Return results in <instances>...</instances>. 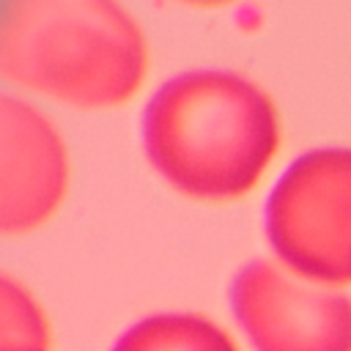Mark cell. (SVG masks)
Segmentation results:
<instances>
[{
  "instance_id": "6da1fadb",
  "label": "cell",
  "mask_w": 351,
  "mask_h": 351,
  "mask_svg": "<svg viewBox=\"0 0 351 351\" xmlns=\"http://www.w3.org/2000/svg\"><path fill=\"white\" fill-rule=\"evenodd\" d=\"M151 173L176 195L222 206L247 197L280 154L282 121L271 93L252 77L195 66L165 77L137 118Z\"/></svg>"
},
{
  "instance_id": "7a4b0ae2",
  "label": "cell",
  "mask_w": 351,
  "mask_h": 351,
  "mask_svg": "<svg viewBox=\"0 0 351 351\" xmlns=\"http://www.w3.org/2000/svg\"><path fill=\"white\" fill-rule=\"evenodd\" d=\"M151 47L123 0H0V85L38 104L107 112L145 85Z\"/></svg>"
},
{
  "instance_id": "3957f363",
  "label": "cell",
  "mask_w": 351,
  "mask_h": 351,
  "mask_svg": "<svg viewBox=\"0 0 351 351\" xmlns=\"http://www.w3.org/2000/svg\"><path fill=\"white\" fill-rule=\"evenodd\" d=\"M263 236L293 274L351 285V145H318L285 165L263 203Z\"/></svg>"
},
{
  "instance_id": "277c9868",
  "label": "cell",
  "mask_w": 351,
  "mask_h": 351,
  "mask_svg": "<svg viewBox=\"0 0 351 351\" xmlns=\"http://www.w3.org/2000/svg\"><path fill=\"white\" fill-rule=\"evenodd\" d=\"M228 310L250 351H351V296L274 258H252L233 271Z\"/></svg>"
},
{
  "instance_id": "5b68a950",
  "label": "cell",
  "mask_w": 351,
  "mask_h": 351,
  "mask_svg": "<svg viewBox=\"0 0 351 351\" xmlns=\"http://www.w3.org/2000/svg\"><path fill=\"white\" fill-rule=\"evenodd\" d=\"M69 186V143L47 107L0 85V239L41 230Z\"/></svg>"
},
{
  "instance_id": "8992f818",
  "label": "cell",
  "mask_w": 351,
  "mask_h": 351,
  "mask_svg": "<svg viewBox=\"0 0 351 351\" xmlns=\"http://www.w3.org/2000/svg\"><path fill=\"white\" fill-rule=\"evenodd\" d=\"M107 351H241V346L211 315L167 307L129 321Z\"/></svg>"
},
{
  "instance_id": "52a82bcc",
  "label": "cell",
  "mask_w": 351,
  "mask_h": 351,
  "mask_svg": "<svg viewBox=\"0 0 351 351\" xmlns=\"http://www.w3.org/2000/svg\"><path fill=\"white\" fill-rule=\"evenodd\" d=\"M0 351H52V324L38 296L0 269Z\"/></svg>"
},
{
  "instance_id": "ba28073f",
  "label": "cell",
  "mask_w": 351,
  "mask_h": 351,
  "mask_svg": "<svg viewBox=\"0 0 351 351\" xmlns=\"http://www.w3.org/2000/svg\"><path fill=\"white\" fill-rule=\"evenodd\" d=\"M170 3L184 5V8H195V11H217V8L236 5L239 0H170Z\"/></svg>"
}]
</instances>
